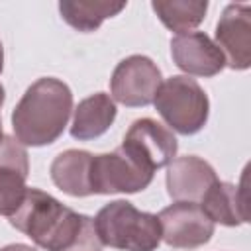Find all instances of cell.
I'll use <instances>...</instances> for the list:
<instances>
[{
    "label": "cell",
    "instance_id": "cell-15",
    "mask_svg": "<svg viewBox=\"0 0 251 251\" xmlns=\"http://www.w3.org/2000/svg\"><path fill=\"white\" fill-rule=\"evenodd\" d=\"M245 200L247 198H245L243 186L218 180L216 184L210 186V190L200 200V208L214 224L218 222L222 226L235 227L247 222Z\"/></svg>",
    "mask_w": 251,
    "mask_h": 251
},
{
    "label": "cell",
    "instance_id": "cell-11",
    "mask_svg": "<svg viewBox=\"0 0 251 251\" xmlns=\"http://www.w3.org/2000/svg\"><path fill=\"white\" fill-rule=\"evenodd\" d=\"M29 175V159L25 147L12 135H4L0 143V216H12L25 192Z\"/></svg>",
    "mask_w": 251,
    "mask_h": 251
},
{
    "label": "cell",
    "instance_id": "cell-19",
    "mask_svg": "<svg viewBox=\"0 0 251 251\" xmlns=\"http://www.w3.org/2000/svg\"><path fill=\"white\" fill-rule=\"evenodd\" d=\"M2 104H4V86L0 84V108H2ZM2 139H4V131H2V120H0V143H2Z\"/></svg>",
    "mask_w": 251,
    "mask_h": 251
},
{
    "label": "cell",
    "instance_id": "cell-6",
    "mask_svg": "<svg viewBox=\"0 0 251 251\" xmlns=\"http://www.w3.org/2000/svg\"><path fill=\"white\" fill-rule=\"evenodd\" d=\"M159 67L145 55H129L122 59L110 78L112 100L127 108L149 106L161 86Z\"/></svg>",
    "mask_w": 251,
    "mask_h": 251
},
{
    "label": "cell",
    "instance_id": "cell-10",
    "mask_svg": "<svg viewBox=\"0 0 251 251\" xmlns=\"http://www.w3.org/2000/svg\"><path fill=\"white\" fill-rule=\"evenodd\" d=\"M171 57L186 76H216L226 67L224 53L204 31H188L173 37Z\"/></svg>",
    "mask_w": 251,
    "mask_h": 251
},
{
    "label": "cell",
    "instance_id": "cell-20",
    "mask_svg": "<svg viewBox=\"0 0 251 251\" xmlns=\"http://www.w3.org/2000/svg\"><path fill=\"white\" fill-rule=\"evenodd\" d=\"M4 69V47H2V41H0V73Z\"/></svg>",
    "mask_w": 251,
    "mask_h": 251
},
{
    "label": "cell",
    "instance_id": "cell-2",
    "mask_svg": "<svg viewBox=\"0 0 251 251\" xmlns=\"http://www.w3.org/2000/svg\"><path fill=\"white\" fill-rule=\"evenodd\" d=\"M71 112V88L55 76L37 78L12 112L14 135L24 147L51 145L63 135Z\"/></svg>",
    "mask_w": 251,
    "mask_h": 251
},
{
    "label": "cell",
    "instance_id": "cell-4",
    "mask_svg": "<svg viewBox=\"0 0 251 251\" xmlns=\"http://www.w3.org/2000/svg\"><path fill=\"white\" fill-rule=\"evenodd\" d=\"M153 104L165 124L180 135L198 133L206 126L210 114L208 94L186 75H175L163 80Z\"/></svg>",
    "mask_w": 251,
    "mask_h": 251
},
{
    "label": "cell",
    "instance_id": "cell-14",
    "mask_svg": "<svg viewBox=\"0 0 251 251\" xmlns=\"http://www.w3.org/2000/svg\"><path fill=\"white\" fill-rule=\"evenodd\" d=\"M90 163L92 153L82 149H67L53 159L49 167L51 180L69 196H90Z\"/></svg>",
    "mask_w": 251,
    "mask_h": 251
},
{
    "label": "cell",
    "instance_id": "cell-18",
    "mask_svg": "<svg viewBox=\"0 0 251 251\" xmlns=\"http://www.w3.org/2000/svg\"><path fill=\"white\" fill-rule=\"evenodd\" d=\"M0 251H37V249L31 245H25V243H10V245L2 247Z\"/></svg>",
    "mask_w": 251,
    "mask_h": 251
},
{
    "label": "cell",
    "instance_id": "cell-8",
    "mask_svg": "<svg viewBox=\"0 0 251 251\" xmlns=\"http://www.w3.org/2000/svg\"><path fill=\"white\" fill-rule=\"evenodd\" d=\"M122 147L145 167L157 171L161 167H167L175 159L178 143L169 127L153 118H141L129 126L124 135Z\"/></svg>",
    "mask_w": 251,
    "mask_h": 251
},
{
    "label": "cell",
    "instance_id": "cell-9",
    "mask_svg": "<svg viewBox=\"0 0 251 251\" xmlns=\"http://www.w3.org/2000/svg\"><path fill=\"white\" fill-rule=\"evenodd\" d=\"M233 71L251 67V8L247 4H227L216 25V41Z\"/></svg>",
    "mask_w": 251,
    "mask_h": 251
},
{
    "label": "cell",
    "instance_id": "cell-7",
    "mask_svg": "<svg viewBox=\"0 0 251 251\" xmlns=\"http://www.w3.org/2000/svg\"><path fill=\"white\" fill-rule=\"evenodd\" d=\"M161 241L175 249H196L214 235V222L196 202H175L159 212Z\"/></svg>",
    "mask_w": 251,
    "mask_h": 251
},
{
    "label": "cell",
    "instance_id": "cell-13",
    "mask_svg": "<svg viewBox=\"0 0 251 251\" xmlns=\"http://www.w3.org/2000/svg\"><path fill=\"white\" fill-rule=\"evenodd\" d=\"M116 102L106 92H96L78 102L73 110L71 135L78 141H90L110 129L116 120Z\"/></svg>",
    "mask_w": 251,
    "mask_h": 251
},
{
    "label": "cell",
    "instance_id": "cell-16",
    "mask_svg": "<svg viewBox=\"0 0 251 251\" xmlns=\"http://www.w3.org/2000/svg\"><path fill=\"white\" fill-rule=\"evenodd\" d=\"M126 8V2H108V0H61L59 12L61 18L78 31H94L102 25L104 20L118 16Z\"/></svg>",
    "mask_w": 251,
    "mask_h": 251
},
{
    "label": "cell",
    "instance_id": "cell-1",
    "mask_svg": "<svg viewBox=\"0 0 251 251\" xmlns=\"http://www.w3.org/2000/svg\"><path fill=\"white\" fill-rule=\"evenodd\" d=\"M10 224L45 251H102L90 216L78 214L39 188H27Z\"/></svg>",
    "mask_w": 251,
    "mask_h": 251
},
{
    "label": "cell",
    "instance_id": "cell-17",
    "mask_svg": "<svg viewBox=\"0 0 251 251\" xmlns=\"http://www.w3.org/2000/svg\"><path fill=\"white\" fill-rule=\"evenodd\" d=\"M153 12L175 33H188L198 27L206 16L208 2L206 0H155L151 2Z\"/></svg>",
    "mask_w": 251,
    "mask_h": 251
},
{
    "label": "cell",
    "instance_id": "cell-5",
    "mask_svg": "<svg viewBox=\"0 0 251 251\" xmlns=\"http://www.w3.org/2000/svg\"><path fill=\"white\" fill-rule=\"evenodd\" d=\"M155 171L137 161L122 145L112 153L92 155L90 190L92 194H133L145 190L153 180Z\"/></svg>",
    "mask_w": 251,
    "mask_h": 251
},
{
    "label": "cell",
    "instance_id": "cell-12",
    "mask_svg": "<svg viewBox=\"0 0 251 251\" xmlns=\"http://www.w3.org/2000/svg\"><path fill=\"white\" fill-rule=\"evenodd\" d=\"M218 182L214 167L196 157H176L167 165V192L175 202H196L204 198L212 184Z\"/></svg>",
    "mask_w": 251,
    "mask_h": 251
},
{
    "label": "cell",
    "instance_id": "cell-3",
    "mask_svg": "<svg viewBox=\"0 0 251 251\" xmlns=\"http://www.w3.org/2000/svg\"><path fill=\"white\" fill-rule=\"evenodd\" d=\"M92 222L100 243L120 251H155L161 243L159 218L137 210L127 200L102 206Z\"/></svg>",
    "mask_w": 251,
    "mask_h": 251
}]
</instances>
